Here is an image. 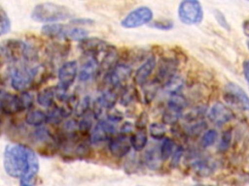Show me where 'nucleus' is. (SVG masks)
Returning <instances> with one entry per match:
<instances>
[{
  "mask_svg": "<svg viewBox=\"0 0 249 186\" xmlns=\"http://www.w3.org/2000/svg\"><path fill=\"white\" fill-rule=\"evenodd\" d=\"M4 169L10 176L19 179V186H35L39 172L36 153L26 145L11 143L5 147Z\"/></svg>",
  "mask_w": 249,
  "mask_h": 186,
  "instance_id": "obj_1",
  "label": "nucleus"
},
{
  "mask_svg": "<svg viewBox=\"0 0 249 186\" xmlns=\"http://www.w3.org/2000/svg\"><path fill=\"white\" fill-rule=\"evenodd\" d=\"M73 16L74 13L67 6L53 2L37 4L30 14V17L34 21L47 24L66 19L71 20Z\"/></svg>",
  "mask_w": 249,
  "mask_h": 186,
  "instance_id": "obj_2",
  "label": "nucleus"
},
{
  "mask_svg": "<svg viewBox=\"0 0 249 186\" xmlns=\"http://www.w3.org/2000/svg\"><path fill=\"white\" fill-rule=\"evenodd\" d=\"M2 58L6 57L8 62L17 63L20 60L33 61L36 58V51L29 45L21 40L11 39L1 46Z\"/></svg>",
  "mask_w": 249,
  "mask_h": 186,
  "instance_id": "obj_3",
  "label": "nucleus"
},
{
  "mask_svg": "<svg viewBox=\"0 0 249 186\" xmlns=\"http://www.w3.org/2000/svg\"><path fill=\"white\" fill-rule=\"evenodd\" d=\"M78 75H79L78 64L75 60H71L63 63L58 69V72H57L58 83L54 87V90H55V97L60 102H64L68 98V96L66 95V92L70 88V86L73 84Z\"/></svg>",
  "mask_w": 249,
  "mask_h": 186,
  "instance_id": "obj_4",
  "label": "nucleus"
},
{
  "mask_svg": "<svg viewBox=\"0 0 249 186\" xmlns=\"http://www.w3.org/2000/svg\"><path fill=\"white\" fill-rule=\"evenodd\" d=\"M178 18L186 25H196L203 20V9L197 0H184L178 5Z\"/></svg>",
  "mask_w": 249,
  "mask_h": 186,
  "instance_id": "obj_5",
  "label": "nucleus"
},
{
  "mask_svg": "<svg viewBox=\"0 0 249 186\" xmlns=\"http://www.w3.org/2000/svg\"><path fill=\"white\" fill-rule=\"evenodd\" d=\"M38 66L20 65L16 66L10 71V82L15 90H23L28 87L36 75L38 74Z\"/></svg>",
  "mask_w": 249,
  "mask_h": 186,
  "instance_id": "obj_6",
  "label": "nucleus"
},
{
  "mask_svg": "<svg viewBox=\"0 0 249 186\" xmlns=\"http://www.w3.org/2000/svg\"><path fill=\"white\" fill-rule=\"evenodd\" d=\"M224 100L230 106L234 107L249 115V97L238 84L234 82L226 84Z\"/></svg>",
  "mask_w": 249,
  "mask_h": 186,
  "instance_id": "obj_7",
  "label": "nucleus"
},
{
  "mask_svg": "<svg viewBox=\"0 0 249 186\" xmlns=\"http://www.w3.org/2000/svg\"><path fill=\"white\" fill-rule=\"evenodd\" d=\"M152 19H153V11L147 6H140L130 11L121 20V26L126 29L137 28L150 23Z\"/></svg>",
  "mask_w": 249,
  "mask_h": 186,
  "instance_id": "obj_8",
  "label": "nucleus"
},
{
  "mask_svg": "<svg viewBox=\"0 0 249 186\" xmlns=\"http://www.w3.org/2000/svg\"><path fill=\"white\" fill-rule=\"evenodd\" d=\"M131 75L130 67L126 64H117L114 68L106 73L104 76V85L106 90H116L121 86Z\"/></svg>",
  "mask_w": 249,
  "mask_h": 186,
  "instance_id": "obj_9",
  "label": "nucleus"
},
{
  "mask_svg": "<svg viewBox=\"0 0 249 186\" xmlns=\"http://www.w3.org/2000/svg\"><path fill=\"white\" fill-rule=\"evenodd\" d=\"M115 131L116 128L113 122L105 119L98 120L90 132L89 140L93 144H97L105 140H110L113 138Z\"/></svg>",
  "mask_w": 249,
  "mask_h": 186,
  "instance_id": "obj_10",
  "label": "nucleus"
},
{
  "mask_svg": "<svg viewBox=\"0 0 249 186\" xmlns=\"http://www.w3.org/2000/svg\"><path fill=\"white\" fill-rule=\"evenodd\" d=\"M233 117L234 115L230 108L221 102H216L208 111L209 120L217 126H222L223 124L230 122Z\"/></svg>",
  "mask_w": 249,
  "mask_h": 186,
  "instance_id": "obj_11",
  "label": "nucleus"
},
{
  "mask_svg": "<svg viewBox=\"0 0 249 186\" xmlns=\"http://www.w3.org/2000/svg\"><path fill=\"white\" fill-rule=\"evenodd\" d=\"M110 153L116 158H123L128 154L131 148L130 140L126 135L120 134L113 137L108 143Z\"/></svg>",
  "mask_w": 249,
  "mask_h": 186,
  "instance_id": "obj_12",
  "label": "nucleus"
},
{
  "mask_svg": "<svg viewBox=\"0 0 249 186\" xmlns=\"http://www.w3.org/2000/svg\"><path fill=\"white\" fill-rule=\"evenodd\" d=\"M177 70V62L170 57H164L160 60V64L158 67L157 79L160 82L163 81L165 84L169 79H171L176 75Z\"/></svg>",
  "mask_w": 249,
  "mask_h": 186,
  "instance_id": "obj_13",
  "label": "nucleus"
},
{
  "mask_svg": "<svg viewBox=\"0 0 249 186\" xmlns=\"http://www.w3.org/2000/svg\"><path fill=\"white\" fill-rule=\"evenodd\" d=\"M0 107H1L2 112L7 115L16 114L22 110L18 95H14L9 92L2 91L1 99H0Z\"/></svg>",
  "mask_w": 249,
  "mask_h": 186,
  "instance_id": "obj_14",
  "label": "nucleus"
},
{
  "mask_svg": "<svg viewBox=\"0 0 249 186\" xmlns=\"http://www.w3.org/2000/svg\"><path fill=\"white\" fill-rule=\"evenodd\" d=\"M156 64H157L156 57L154 55L149 56L146 59V61L136 70L134 77H133L134 82L140 86L145 84L147 82L149 77L153 73V71L156 67Z\"/></svg>",
  "mask_w": 249,
  "mask_h": 186,
  "instance_id": "obj_15",
  "label": "nucleus"
},
{
  "mask_svg": "<svg viewBox=\"0 0 249 186\" xmlns=\"http://www.w3.org/2000/svg\"><path fill=\"white\" fill-rule=\"evenodd\" d=\"M192 170L200 176L210 175L215 168V162L207 157H196L191 161Z\"/></svg>",
  "mask_w": 249,
  "mask_h": 186,
  "instance_id": "obj_16",
  "label": "nucleus"
},
{
  "mask_svg": "<svg viewBox=\"0 0 249 186\" xmlns=\"http://www.w3.org/2000/svg\"><path fill=\"white\" fill-rule=\"evenodd\" d=\"M80 49L87 54L92 55L109 48L107 43L99 38H87L79 44Z\"/></svg>",
  "mask_w": 249,
  "mask_h": 186,
  "instance_id": "obj_17",
  "label": "nucleus"
},
{
  "mask_svg": "<svg viewBox=\"0 0 249 186\" xmlns=\"http://www.w3.org/2000/svg\"><path fill=\"white\" fill-rule=\"evenodd\" d=\"M99 69V64L98 61L96 60L95 57L91 56L89 58H88L83 65L81 66L80 70H79V80L80 81H89L90 80L95 74L98 72Z\"/></svg>",
  "mask_w": 249,
  "mask_h": 186,
  "instance_id": "obj_18",
  "label": "nucleus"
},
{
  "mask_svg": "<svg viewBox=\"0 0 249 186\" xmlns=\"http://www.w3.org/2000/svg\"><path fill=\"white\" fill-rule=\"evenodd\" d=\"M66 29L67 26L61 23H49L42 26L41 33L47 38L63 39Z\"/></svg>",
  "mask_w": 249,
  "mask_h": 186,
  "instance_id": "obj_19",
  "label": "nucleus"
},
{
  "mask_svg": "<svg viewBox=\"0 0 249 186\" xmlns=\"http://www.w3.org/2000/svg\"><path fill=\"white\" fill-rule=\"evenodd\" d=\"M129 140H130L131 147L135 151H141L148 142V135L146 130L138 129L129 137Z\"/></svg>",
  "mask_w": 249,
  "mask_h": 186,
  "instance_id": "obj_20",
  "label": "nucleus"
},
{
  "mask_svg": "<svg viewBox=\"0 0 249 186\" xmlns=\"http://www.w3.org/2000/svg\"><path fill=\"white\" fill-rule=\"evenodd\" d=\"M160 82L156 78L151 81H147L145 84L142 85V93H143V98L146 104L152 102L154 98L156 97L158 90L160 88Z\"/></svg>",
  "mask_w": 249,
  "mask_h": 186,
  "instance_id": "obj_21",
  "label": "nucleus"
},
{
  "mask_svg": "<svg viewBox=\"0 0 249 186\" xmlns=\"http://www.w3.org/2000/svg\"><path fill=\"white\" fill-rule=\"evenodd\" d=\"M54 97H55L54 87H47L38 93L37 103L44 108H51L53 105Z\"/></svg>",
  "mask_w": 249,
  "mask_h": 186,
  "instance_id": "obj_22",
  "label": "nucleus"
},
{
  "mask_svg": "<svg viewBox=\"0 0 249 186\" xmlns=\"http://www.w3.org/2000/svg\"><path fill=\"white\" fill-rule=\"evenodd\" d=\"M25 122L31 126H42L48 122V114L39 109L30 110L25 116Z\"/></svg>",
  "mask_w": 249,
  "mask_h": 186,
  "instance_id": "obj_23",
  "label": "nucleus"
},
{
  "mask_svg": "<svg viewBox=\"0 0 249 186\" xmlns=\"http://www.w3.org/2000/svg\"><path fill=\"white\" fill-rule=\"evenodd\" d=\"M87 38H89V31L80 26H73L67 28L63 37V39L70 41H78L80 43L86 40Z\"/></svg>",
  "mask_w": 249,
  "mask_h": 186,
  "instance_id": "obj_24",
  "label": "nucleus"
},
{
  "mask_svg": "<svg viewBox=\"0 0 249 186\" xmlns=\"http://www.w3.org/2000/svg\"><path fill=\"white\" fill-rule=\"evenodd\" d=\"M161 161L160 151L158 152L154 148L147 150L144 154V163L151 170H156L159 168L160 163Z\"/></svg>",
  "mask_w": 249,
  "mask_h": 186,
  "instance_id": "obj_25",
  "label": "nucleus"
},
{
  "mask_svg": "<svg viewBox=\"0 0 249 186\" xmlns=\"http://www.w3.org/2000/svg\"><path fill=\"white\" fill-rule=\"evenodd\" d=\"M164 85V89L167 93H169L170 95H174V94H178L183 85H184V79L181 76L175 75L171 79H169Z\"/></svg>",
  "mask_w": 249,
  "mask_h": 186,
  "instance_id": "obj_26",
  "label": "nucleus"
},
{
  "mask_svg": "<svg viewBox=\"0 0 249 186\" xmlns=\"http://www.w3.org/2000/svg\"><path fill=\"white\" fill-rule=\"evenodd\" d=\"M181 110H178L176 108H173L171 107H166V108L162 112V122L165 125H173L176 124L179 118L182 115Z\"/></svg>",
  "mask_w": 249,
  "mask_h": 186,
  "instance_id": "obj_27",
  "label": "nucleus"
},
{
  "mask_svg": "<svg viewBox=\"0 0 249 186\" xmlns=\"http://www.w3.org/2000/svg\"><path fill=\"white\" fill-rule=\"evenodd\" d=\"M174 150H175L174 140L170 138H164L160 147V154L161 161H166L167 159H169Z\"/></svg>",
  "mask_w": 249,
  "mask_h": 186,
  "instance_id": "obj_28",
  "label": "nucleus"
},
{
  "mask_svg": "<svg viewBox=\"0 0 249 186\" xmlns=\"http://www.w3.org/2000/svg\"><path fill=\"white\" fill-rule=\"evenodd\" d=\"M167 106L183 111L187 108L188 102H187V99L182 94L178 93V94L170 95L167 102Z\"/></svg>",
  "mask_w": 249,
  "mask_h": 186,
  "instance_id": "obj_29",
  "label": "nucleus"
},
{
  "mask_svg": "<svg viewBox=\"0 0 249 186\" xmlns=\"http://www.w3.org/2000/svg\"><path fill=\"white\" fill-rule=\"evenodd\" d=\"M135 89L128 85V86H125L124 87L122 93H121V97H120V104L122 106H128L129 104H131L134 100V97L136 96V93H135Z\"/></svg>",
  "mask_w": 249,
  "mask_h": 186,
  "instance_id": "obj_30",
  "label": "nucleus"
},
{
  "mask_svg": "<svg viewBox=\"0 0 249 186\" xmlns=\"http://www.w3.org/2000/svg\"><path fill=\"white\" fill-rule=\"evenodd\" d=\"M92 112L91 113H86L85 115H83V117L81 118V120L78 123V130L85 134L90 131V129L92 128V124H93V118H95L94 116H92Z\"/></svg>",
  "mask_w": 249,
  "mask_h": 186,
  "instance_id": "obj_31",
  "label": "nucleus"
},
{
  "mask_svg": "<svg viewBox=\"0 0 249 186\" xmlns=\"http://www.w3.org/2000/svg\"><path fill=\"white\" fill-rule=\"evenodd\" d=\"M149 132L152 138L156 140H163L165 138V133H166V128L163 124L160 123H152L149 126Z\"/></svg>",
  "mask_w": 249,
  "mask_h": 186,
  "instance_id": "obj_32",
  "label": "nucleus"
},
{
  "mask_svg": "<svg viewBox=\"0 0 249 186\" xmlns=\"http://www.w3.org/2000/svg\"><path fill=\"white\" fill-rule=\"evenodd\" d=\"M206 127L207 125L205 121L197 120V121H195V123L188 126V128L186 129V133L192 137H196L199 135L201 132H203L206 129Z\"/></svg>",
  "mask_w": 249,
  "mask_h": 186,
  "instance_id": "obj_33",
  "label": "nucleus"
},
{
  "mask_svg": "<svg viewBox=\"0 0 249 186\" xmlns=\"http://www.w3.org/2000/svg\"><path fill=\"white\" fill-rule=\"evenodd\" d=\"M218 138V133L216 130H213V129H210L208 131H206L202 137H201V140H200V144L202 147H208V146H211L217 140Z\"/></svg>",
  "mask_w": 249,
  "mask_h": 186,
  "instance_id": "obj_34",
  "label": "nucleus"
},
{
  "mask_svg": "<svg viewBox=\"0 0 249 186\" xmlns=\"http://www.w3.org/2000/svg\"><path fill=\"white\" fill-rule=\"evenodd\" d=\"M0 16H1V23H0V35L4 36L5 34L9 33L11 31L12 23L11 20L6 14V12L1 8L0 9Z\"/></svg>",
  "mask_w": 249,
  "mask_h": 186,
  "instance_id": "obj_35",
  "label": "nucleus"
},
{
  "mask_svg": "<svg viewBox=\"0 0 249 186\" xmlns=\"http://www.w3.org/2000/svg\"><path fill=\"white\" fill-rule=\"evenodd\" d=\"M89 106H90V98H89V96H85L77 104V107L75 108L76 114L78 116L85 115L86 113H88Z\"/></svg>",
  "mask_w": 249,
  "mask_h": 186,
  "instance_id": "obj_36",
  "label": "nucleus"
},
{
  "mask_svg": "<svg viewBox=\"0 0 249 186\" xmlns=\"http://www.w3.org/2000/svg\"><path fill=\"white\" fill-rule=\"evenodd\" d=\"M50 138H51V134L45 128H38V129L34 130L31 134L32 140L36 141V142L48 140H50Z\"/></svg>",
  "mask_w": 249,
  "mask_h": 186,
  "instance_id": "obj_37",
  "label": "nucleus"
},
{
  "mask_svg": "<svg viewBox=\"0 0 249 186\" xmlns=\"http://www.w3.org/2000/svg\"><path fill=\"white\" fill-rule=\"evenodd\" d=\"M150 26L152 28H156L159 30H162V31H168L171 30L174 26L173 21L169 20V19H159L156 21H153Z\"/></svg>",
  "mask_w": 249,
  "mask_h": 186,
  "instance_id": "obj_38",
  "label": "nucleus"
},
{
  "mask_svg": "<svg viewBox=\"0 0 249 186\" xmlns=\"http://www.w3.org/2000/svg\"><path fill=\"white\" fill-rule=\"evenodd\" d=\"M19 101H20V105H21V108L22 110L27 109L29 108L32 107L33 104V95L28 92V91H22L19 95H18Z\"/></svg>",
  "mask_w": 249,
  "mask_h": 186,
  "instance_id": "obj_39",
  "label": "nucleus"
},
{
  "mask_svg": "<svg viewBox=\"0 0 249 186\" xmlns=\"http://www.w3.org/2000/svg\"><path fill=\"white\" fill-rule=\"evenodd\" d=\"M47 114H48V122L49 123H53H53L56 124V123L60 122L64 118L60 108H56V107L53 108L52 109H50Z\"/></svg>",
  "mask_w": 249,
  "mask_h": 186,
  "instance_id": "obj_40",
  "label": "nucleus"
},
{
  "mask_svg": "<svg viewBox=\"0 0 249 186\" xmlns=\"http://www.w3.org/2000/svg\"><path fill=\"white\" fill-rule=\"evenodd\" d=\"M231 135L230 131H225L221 137V140L219 141L218 144V150L220 152H225L229 149L230 147V143H231Z\"/></svg>",
  "mask_w": 249,
  "mask_h": 186,
  "instance_id": "obj_41",
  "label": "nucleus"
},
{
  "mask_svg": "<svg viewBox=\"0 0 249 186\" xmlns=\"http://www.w3.org/2000/svg\"><path fill=\"white\" fill-rule=\"evenodd\" d=\"M183 154H184V148L183 146H177L175 148V150L173 151L171 157H170V166L175 168L179 165L182 157H183Z\"/></svg>",
  "mask_w": 249,
  "mask_h": 186,
  "instance_id": "obj_42",
  "label": "nucleus"
},
{
  "mask_svg": "<svg viewBox=\"0 0 249 186\" xmlns=\"http://www.w3.org/2000/svg\"><path fill=\"white\" fill-rule=\"evenodd\" d=\"M213 13H214V17H215L216 21L219 23V25L222 26L226 30H230V25L224 16V14L222 12H220L219 10H214Z\"/></svg>",
  "mask_w": 249,
  "mask_h": 186,
  "instance_id": "obj_43",
  "label": "nucleus"
},
{
  "mask_svg": "<svg viewBox=\"0 0 249 186\" xmlns=\"http://www.w3.org/2000/svg\"><path fill=\"white\" fill-rule=\"evenodd\" d=\"M107 115H108V116H107L108 120L111 121V122H113V123H114V122H119V121H121V120L124 118L123 113H122L120 110L115 109L114 108H111V109H109V112H108Z\"/></svg>",
  "mask_w": 249,
  "mask_h": 186,
  "instance_id": "obj_44",
  "label": "nucleus"
},
{
  "mask_svg": "<svg viewBox=\"0 0 249 186\" xmlns=\"http://www.w3.org/2000/svg\"><path fill=\"white\" fill-rule=\"evenodd\" d=\"M94 20L91 18H88V17H76V18H72L70 20V24L74 25V26H78V25H90L93 24Z\"/></svg>",
  "mask_w": 249,
  "mask_h": 186,
  "instance_id": "obj_45",
  "label": "nucleus"
},
{
  "mask_svg": "<svg viewBox=\"0 0 249 186\" xmlns=\"http://www.w3.org/2000/svg\"><path fill=\"white\" fill-rule=\"evenodd\" d=\"M78 123L79 121H76L75 119H68L64 122V130L66 132H69V133H72L74 132L76 129H78Z\"/></svg>",
  "mask_w": 249,
  "mask_h": 186,
  "instance_id": "obj_46",
  "label": "nucleus"
},
{
  "mask_svg": "<svg viewBox=\"0 0 249 186\" xmlns=\"http://www.w3.org/2000/svg\"><path fill=\"white\" fill-rule=\"evenodd\" d=\"M147 123H148V115L145 112H142L139 115L138 119L136 120L135 126H136L137 129H145Z\"/></svg>",
  "mask_w": 249,
  "mask_h": 186,
  "instance_id": "obj_47",
  "label": "nucleus"
},
{
  "mask_svg": "<svg viewBox=\"0 0 249 186\" xmlns=\"http://www.w3.org/2000/svg\"><path fill=\"white\" fill-rule=\"evenodd\" d=\"M242 69H243V75L245 77V79L249 83V59L244 60L242 63Z\"/></svg>",
  "mask_w": 249,
  "mask_h": 186,
  "instance_id": "obj_48",
  "label": "nucleus"
},
{
  "mask_svg": "<svg viewBox=\"0 0 249 186\" xmlns=\"http://www.w3.org/2000/svg\"><path fill=\"white\" fill-rule=\"evenodd\" d=\"M121 134L126 135V133H129L132 131V124L130 122H125L121 127Z\"/></svg>",
  "mask_w": 249,
  "mask_h": 186,
  "instance_id": "obj_49",
  "label": "nucleus"
},
{
  "mask_svg": "<svg viewBox=\"0 0 249 186\" xmlns=\"http://www.w3.org/2000/svg\"><path fill=\"white\" fill-rule=\"evenodd\" d=\"M242 30H243L244 35L249 38V19L243 21V23H242Z\"/></svg>",
  "mask_w": 249,
  "mask_h": 186,
  "instance_id": "obj_50",
  "label": "nucleus"
},
{
  "mask_svg": "<svg viewBox=\"0 0 249 186\" xmlns=\"http://www.w3.org/2000/svg\"><path fill=\"white\" fill-rule=\"evenodd\" d=\"M246 45H247V48L249 49V41H247V42H246Z\"/></svg>",
  "mask_w": 249,
  "mask_h": 186,
  "instance_id": "obj_51",
  "label": "nucleus"
},
{
  "mask_svg": "<svg viewBox=\"0 0 249 186\" xmlns=\"http://www.w3.org/2000/svg\"><path fill=\"white\" fill-rule=\"evenodd\" d=\"M199 186H203V185H199ZM204 186H212V185H204Z\"/></svg>",
  "mask_w": 249,
  "mask_h": 186,
  "instance_id": "obj_52",
  "label": "nucleus"
}]
</instances>
